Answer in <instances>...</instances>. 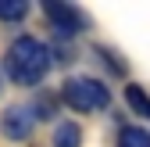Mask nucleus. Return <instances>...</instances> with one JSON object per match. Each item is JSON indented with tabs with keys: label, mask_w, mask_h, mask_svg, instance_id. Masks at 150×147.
I'll list each match as a JSON object with an SVG mask.
<instances>
[{
	"label": "nucleus",
	"mask_w": 150,
	"mask_h": 147,
	"mask_svg": "<svg viewBox=\"0 0 150 147\" xmlns=\"http://www.w3.org/2000/svg\"><path fill=\"white\" fill-rule=\"evenodd\" d=\"M50 47L36 36H18L4 54V76L18 86H40L50 76Z\"/></svg>",
	"instance_id": "obj_1"
},
{
	"label": "nucleus",
	"mask_w": 150,
	"mask_h": 147,
	"mask_svg": "<svg viewBox=\"0 0 150 147\" xmlns=\"http://www.w3.org/2000/svg\"><path fill=\"white\" fill-rule=\"evenodd\" d=\"M61 101L71 108V111H82V115H97L111 104V90L104 79L97 76H71L61 83Z\"/></svg>",
	"instance_id": "obj_2"
},
{
	"label": "nucleus",
	"mask_w": 150,
	"mask_h": 147,
	"mask_svg": "<svg viewBox=\"0 0 150 147\" xmlns=\"http://www.w3.org/2000/svg\"><path fill=\"white\" fill-rule=\"evenodd\" d=\"M36 133V108L32 104H7L0 111V136L11 143H25Z\"/></svg>",
	"instance_id": "obj_3"
},
{
	"label": "nucleus",
	"mask_w": 150,
	"mask_h": 147,
	"mask_svg": "<svg viewBox=\"0 0 150 147\" xmlns=\"http://www.w3.org/2000/svg\"><path fill=\"white\" fill-rule=\"evenodd\" d=\"M43 11L50 18V25L64 36H79L86 29V14L71 4V0H43Z\"/></svg>",
	"instance_id": "obj_4"
},
{
	"label": "nucleus",
	"mask_w": 150,
	"mask_h": 147,
	"mask_svg": "<svg viewBox=\"0 0 150 147\" xmlns=\"http://www.w3.org/2000/svg\"><path fill=\"white\" fill-rule=\"evenodd\" d=\"M50 147H82V126L71 122V118L57 122V126H54V140H50Z\"/></svg>",
	"instance_id": "obj_5"
},
{
	"label": "nucleus",
	"mask_w": 150,
	"mask_h": 147,
	"mask_svg": "<svg viewBox=\"0 0 150 147\" xmlns=\"http://www.w3.org/2000/svg\"><path fill=\"white\" fill-rule=\"evenodd\" d=\"M118 147H150V129H143V126H125L118 133Z\"/></svg>",
	"instance_id": "obj_6"
},
{
	"label": "nucleus",
	"mask_w": 150,
	"mask_h": 147,
	"mask_svg": "<svg viewBox=\"0 0 150 147\" xmlns=\"http://www.w3.org/2000/svg\"><path fill=\"white\" fill-rule=\"evenodd\" d=\"M29 14V0H0V22L11 25V22H22Z\"/></svg>",
	"instance_id": "obj_7"
},
{
	"label": "nucleus",
	"mask_w": 150,
	"mask_h": 147,
	"mask_svg": "<svg viewBox=\"0 0 150 147\" xmlns=\"http://www.w3.org/2000/svg\"><path fill=\"white\" fill-rule=\"evenodd\" d=\"M125 101L132 104V108H136L139 115H146V118H150V97L143 93L139 86H125Z\"/></svg>",
	"instance_id": "obj_8"
},
{
	"label": "nucleus",
	"mask_w": 150,
	"mask_h": 147,
	"mask_svg": "<svg viewBox=\"0 0 150 147\" xmlns=\"http://www.w3.org/2000/svg\"><path fill=\"white\" fill-rule=\"evenodd\" d=\"M0 86H4V72H0Z\"/></svg>",
	"instance_id": "obj_9"
}]
</instances>
